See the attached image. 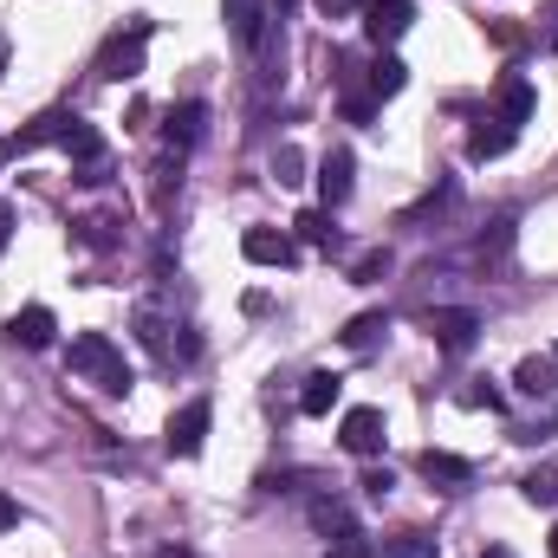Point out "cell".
Segmentation results:
<instances>
[{
    "mask_svg": "<svg viewBox=\"0 0 558 558\" xmlns=\"http://www.w3.org/2000/svg\"><path fill=\"white\" fill-rule=\"evenodd\" d=\"M312 526H318V533H344V526H357V520H351V507H344L338 494H325V500H312Z\"/></svg>",
    "mask_w": 558,
    "mask_h": 558,
    "instance_id": "cb8c5ba5",
    "label": "cell"
},
{
    "mask_svg": "<svg viewBox=\"0 0 558 558\" xmlns=\"http://www.w3.org/2000/svg\"><path fill=\"white\" fill-rule=\"evenodd\" d=\"M357 487H364V494H371V500H384V494H390V487H397V474H390V468H371V474H364V481H357Z\"/></svg>",
    "mask_w": 558,
    "mask_h": 558,
    "instance_id": "1f68e13d",
    "label": "cell"
},
{
    "mask_svg": "<svg viewBox=\"0 0 558 558\" xmlns=\"http://www.w3.org/2000/svg\"><path fill=\"white\" fill-rule=\"evenodd\" d=\"M513 384H520L526 397H553V390H558V364H553V357H520Z\"/></svg>",
    "mask_w": 558,
    "mask_h": 558,
    "instance_id": "e0dca14e",
    "label": "cell"
},
{
    "mask_svg": "<svg viewBox=\"0 0 558 558\" xmlns=\"http://www.w3.org/2000/svg\"><path fill=\"white\" fill-rule=\"evenodd\" d=\"M416 468H422V481H435V487H468V481H474V461H461V454H448V448H428Z\"/></svg>",
    "mask_w": 558,
    "mask_h": 558,
    "instance_id": "7c38bea8",
    "label": "cell"
},
{
    "mask_svg": "<svg viewBox=\"0 0 558 558\" xmlns=\"http://www.w3.org/2000/svg\"><path fill=\"white\" fill-rule=\"evenodd\" d=\"M274 7H279V13H286V7H292V0H274Z\"/></svg>",
    "mask_w": 558,
    "mask_h": 558,
    "instance_id": "7bdbcfd3",
    "label": "cell"
},
{
    "mask_svg": "<svg viewBox=\"0 0 558 558\" xmlns=\"http://www.w3.org/2000/svg\"><path fill=\"white\" fill-rule=\"evenodd\" d=\"M422 331L435 338V351L461 357V351L481 338V312H474V305H435V312H422Z\"/></svg>",
    "mask_w": 558,
    "mask_h": 558,
    "instance_id": "277c9868",
    "label": "cell"
},
{
    "mask_svg": "<svg viewBox=\"0 0 558 558\" xmlns=\"http://www.w3.org/2000/svg\"><path fill=\"white\" fill-rule=\"evenodd\" d=\"M267 20H274V13H267V0H228V26H234V39H241L247 52L267 39Z\"/></svg>",
    "mask_w": 558,
    "mask_h": 558,
    "instance_id": "8fae6325",
    "label": "cell"
},
{
    "mask_svg": "<svg viewBox=\"0 0 558 558\" xmlns=\"http://www.w3.org/2000/svg\"><path fill=\"white\" fill-rule=\"evenodd\" d=\"M351 169H357L351 149H331V156L318 162V202H325V208H344V202H351Z\"/></svg>",
    "mask_w": 558,
    "mask_h": 558,
    "instance_id": "30bf717a",
    "label": "cell"
},
{
    "mask_svg": "<svg viewBox=\"0 0 558 558\" xmlns=\"http://www.w3.org/2000/svg\"><path fill=\"white\" fill-rule=\"evenodd\" d=\"M65 371L78 377V384H92V390H105V397H124L137 377H131V364H124V351L105 338V331H78L72 338V351H65Z\"/></svg>",
    "mask_w": 558,
    "mask_h": 558,
    "instance_id": "7a4b0ae2",
    "label": "cell"
},
{
    "mask_svg": "<svg viewBox=\"0 0 558 558\" xmlns=\"http://www.w3.org/2000/svg\"><path fill=\"white\" fill-rule=\"evenodd\" d=\"M7 526H20V500H7V494H0V533H7Z\"/></svg>",
    "mask_w": 558,
    "mask_h": 558,
    "instance_id": "8d00e7d4",
    "label": "cell"
},
{
    "mask_svg": "<svg viewBox=\"0 0 558 558\" xmlns=\"http://www.w3.org/2000/svg\"><path fill=\"white\" fill-rule=\"evenodd\" d=\"M292 228H299V241H305V247H331V241H338V228H331V208H305Z\"/></svg>",
    "mask_w": 558,
    "mask_h": 558,
    "instance_id": "603a6c76",
    "label": "cell"
},
{
    "mask_svg": "<svg viewBox=\"0 0 558 558\" xmlns=\"http://www.w3.org/2000/svg\"><path fill=\"white\" fill-rule=\"evenodd\" d=\"M384 435H390V422H384V410H371V403L344 410V422H338V441H344L351 454H377V448H384Z\"/></svg>",
    "mask_w": 558,
    "mask_h": 558,
    "instance_id": "8992f818",
    "label": "cell"
},
{
    "mask_svg": "<svg viewBox=\"0 0 558 558\" xmlns=\"http://www.w3.org/2000/svg\"><path fill=\"white\" fill-rule=\"evenodd\" d=\"M553 428H558L553 416H539V422H520V428H513V441H526V448H533V441H546Z\"/></svg>",
    "mask_w": 558,
    "mask_h": 558,
    "instance_id": "d6a6232c",
    "label": "cell"
},
{
    "mask_svg": "<svg viewBox=\"0 0 558 558\" xmlns=\"http://www.w3.org/2000/svg\"><path fill=\"white\" fill-rule=\"evenodd\" d=\"M65 156H72V169H85V162H105V137H98V131H92V124H78V118H72V124H65Z\"/></svg>",
    "mask_w": 558,
    "mask_h": 558,
    "instance_id": "2e32d148",
    "label": "cell"
},
{
    "mask_svg": "<svg viewBox=\"0 0 558 558\" xmlns=\"http://www.w3.org/2000/svg\"><path fill=\"white\" fill-rule=\"evenodd\" d=\"M410 85V65L397 59V52H377V65H371V98H397Z\"/></svg>",
    "mask_w": 558,
    "mask_h": 558,
    "instance_id": "ac0fdd59",
    "label": "cell"
},
{
    "mask_svg": "<svg viewBox=\"0 0 558 558\" xmlns=\"http://www.w3.org/2000/svg\"><path fill=\"white\" fill-rule=\"evenodd\" d=\"M162 137H169L175 156H182V149H195V143L208 137V105H195V98H189V105H175V111H169V124H162Z\"/></svg>",
    "mask_w": 558,
    "mask_h": 558,
    "instance_id": "9c48e42d",
    "label": "cell"
},
{
    "mask_svg": "<svg viewBox=\"0 0 558 558\" xmlns=\"http://www.w3.org/2000/svg\"><path fill=\"white\" fill-rule=\"evenodd\" d=\"M208 422H215V410H208L202 397H195V403H182V410L169 416V435H162V441H169V454H202Z\"/></svg>",
    "mask_w": 558,
    "mask_h": 558,
    "instance_id": "52a82bcc",
    "label": "cell"
},
{
    "mask_svg": "<svg viewBox=\"0 0 558 558\" xmlns=\"http://www.w3.org/2000/svg\"><path fill=\"white\" fill-rule=\"evenodd\" d=\"M175 189H182V156L169 149V156L149 169V195H156V208H169V195H175Z\"/></svg>",
    "mask_w": 558,
    "mask_h": 558,
    "instance_id": "7402d4cb",
    "label": "cell"
},
{
    "mask_svg": "<svg viewBox=\"0 0 558 558\" xmlns=\"http://www.w3.org/2000/svg\"><path fill=\"white\" fill-rule=\"evenodd\" d=\"M338 397H344V377L312 371V377H305V390H299V410H305V416H331V410H338Z\"/></svg>",
    "mask_w": 558,
    "mask_h": 558,
    "instance_id": "4fadbf2b",
    "label": "cell"
},
{
    "mask_svg": "<svg viewBox=\"0 0 558 558\" xmlns=\"http://www.w3.org/2000/svg\"><path fill=\"white\" fill-rule=\"evenodd\" d=\"M481 558H513V553H507V546H487V553H481Z\"/></svg>",
    "mask_w": 558,
    "mask_h": 558,
    "instance_id": "ab89813d",
    "label": "cell"
},
{
    "mask_svg": "<svg viewBox=\"0 0 558 558\" xmlns=\"http://www.w3.org/2000/svg\"><path fill=\"white\" fill-rule=\"evenodd\" d=\"M149 33H156V20H131L124 33H111L105 39V52H98V78H111V85H131L143 72V46H149Z\"/></svg>",
    "mask_w": 558,
    "mask_h": 558,
    "instance_id": "3957f363",
    "label": "cell"
},
{
    "mask_svg": "<svg viewBox=\"0 0 558 558\" xmlns=\"http://www.w3.org/2000/svg\"><path fill=\"white\" fill-rule=\"evenodd\" d=\"M553 364H558V344H553Z\"/></svg>",
    "mask_w": 558,
    "mask_h": 558,
    "instance_id": "f6af8a7d",
    "label": "cell"
},
{
    "mask_svg": "<svg viewBox=\"0 0 558 558\" xmlns=\"http://www.w3.org/2000/svg\"><path fill=\"white\" fill-rule=\"evenodd\" d=\"M241 254H247L254 267H292V260H299L292 234H279V228H247V234H241Z\"/></svg>",
    "mask_w": 558,
    "mask_h": 558,
    "instance_id": "ba28073f",
    "label": "cell"
},
{
    "mask_svg": "<svg viewBox=\"0 0 558 558\" xmlns=\"http://www.w3.org/2000/svg\"><path fill=\"white\" fill-rule=\"evenodd\" d=\"M312 7H318L325 20H344V13H351V7H364V0H312Z\"/></svg>",
    "mask_w": 558,
    "mask_h": 558,
    "instance_id": "d590c367",
    "label": "cell"
},
{
    "mask_svg": "<svg viewBox=\"0 0 558 558\" xmlns=\"http://www.w3.org/2000/svg\"><path fill=\"white\" fill-rule=\"evenodd\" d=\"M384 558H441V553H435V539H428V533H403V539H390V546H384Z\"/></svg>",
    "mask_w": 558,
    "mask_h": 558,
    "instance_id": "4316f807",
    "label": "cell"
},
{
    "mask_svg": "<svg viewBox=\"0 0 558 558\" xmlns=\"http://www.w3.org/2000/svg\"><path fill=\"white\" fill-rule=\"evenodd\" d=\"M274 182L279 189H299V182H305V156H299L292 143H279L274 149Z\"/></svg>",
    "mask_w": 558,
    "mask_h": 558,
    "instance_id": "484cf974",
    "label": "cell"
},
{
    "mask_svg": "<svg viewBox=\"0 0 558 558\" xmlns=\"http://www.w3.org/2000/svg\"><path fill=\"white\" fill-rule=\"evenodd\" d=\"M410 26H416V0H364V39L377 52H390Z\"/></svg>",
    "mask_w": 558,
    "mask_h": 558,
    "instance_id": "5b68a950",
    "label": "cell"
},
{
    "mask_svg": "<svg viewBox=\"0 0 558 558\" xmlns=\"http://www.w3.org/2000/svg\"><path fill=\"white\" fill-rule=\"evenodd\" d=\"M520 494H526L533 507H558V468H533V474L520 481Z\"/></svg>",
    "mask_w": 558,
    "mask_h": 558,
    "instance_id": "d4e9b609",
    "label": "cell"
},
{
    "mask_svg": "<svg viewBox=\"0 0 558 558\" xmlns=\"http://www.w3.org/2000/svg\"><path fill=\"white\" fill-rule=\"evenodd\" d=\"M325 558H371V539H364L357 526H344V533H331V546H325Z\"/></svg>",
    "mask_w": 558,
    "mask_h": 558,
    "instance_id": "83f0119b",
    "label": "cell"
},
{
    "mask_svg": "<svg viewBox=\"0 0 558 558\" xmlns=\"http://www.w3.org/2000/svg\"><path fill=\"white\" fill-rule=\"evenodd\" d=\"M0 72H7V39H0Z\"/></svg>",
    "mask_w": 558,
    "mask_h": 558,
    "instance_id": "60d3db41",
    "label": "cell"
},
{
    "mask_svg": "<svg viewBox=\"0 0 558 558\" xmlns=\"http://www.w3.org/2000/svg\"><path fill=\"white\" fill-rule=\"evenodd\" d=\"M513 137H520V131H507V124L494 118V131L481 124V131L468 137V156H474V162H494V156H507V149H513Z\"/></svg>",
    "mask_w": 558,
    "mask_h": 558,
    "instance_id": "44dd1931",
    "label": "cell"
},
{
    "mask_svg": "<svg viewBox=\"0 0 558 558\" xmlns=\"http://www.w3.org/2000/svg\"><path fill=\"white\" fill-rule=\"evenodd\" d=\"M7 234H13V202H0V247H7Z\"/></svg>",
    "mask_w": 558,
    "mask_h": 558,
    "instance_id": "74e56055",
    "label": "cell"
},
{
    "mask_svg": "<svg viewBox=\"0 0 558 558\" xmlns=\"http://www.w3.org/2000/svg\"><path fill=\"white\" fill-rule=\"evenodd\" d=\"M553 558H558V533H553Z\"/></svg>",
    "mask_w": 558,
    "mask_h": 558,
    "instance_id": "ee69618b",
    "label": "cell"
},
{
    "mask_svg": "<svg viewBox=\"0 0 558 558\" xmlns=\"http://www.w3.org/2000/svg\"><path fill=\"white\" fill-rule=\"evenodd\" d=\"M118 228H124V221H118V215H85V221H78V241H85V247H92V254H111V247H118V241H124V234H118Z\"/></svg>",
    "mask_w": 558,
    "mask_h": 558,
    "instance_id": "ffe728a7",
    "label": "cell"
},
{
    "mask_svg": "<svg viewBox=\"0 0 558 558\" xmlns=\"http://www.w3.org/2000/svg\"><path fill=\"white\" fill-rule=\"evenodd\" d=\"M131 331H137V344L156 357V364H195V331L175 318V305L162 299V292H149V299H137V312H131Z\"/></svg>",
    "mask_w": 558,
    "mask_h": 558,
    "instance_id": "6da1fadb",
    "label": "cell"
},
{
    "mask_svg": "<svg viewBox=\"0 0 558 558\" xmlns=\"http://www.w3.org/2000/svg\"><path fill=\"white\" fill-rule=\"evenodd\" d=\"M156 558H189V553H156Z\"/></svg>",
    "mask_w": 558,
    "mask_h": 558,
    "instance_id": "b9f144b4",
    "label": "cell"
},
{
    "mask_svg": "<svg viewBox=\"0 0 558 558\" xmlns=\"http://www.w3.org/2000/svg\"><path fill=\"white\" fill-rule=\"evenodd\" d=\"M507 247H513V221H507V215H500V221H494V228H487V234H481V260H500V254H507Z\"/></svg>",
    "mask_w": 558,
    "mask_h": 558,
    "instance_id": "f1b7e54d",
    "label": "cell"
},
{
    "mask_svg": "<svg viewBox=\"0 0 558 558\" xmlns=\"http://www.w3.org/2000/svg\"><path fill=\"white\" fill-rule=\"evenodd\" d=\"M52 331H59V318H52L46 305H26V312L13 318V344H26V351H46Z\"/></svg>",
    "mask_w": 558,
    "mask_h": 558,
    "instance_id": "5bb4252c",
    "label": "cell"
},
{
    "mask_svg": "<svg viewBox=\"0 0 558 558\" xmlns=\"http://www.w3.org/2000/svg\"><path fill=\"white\" fill-rule=\"evenodd\" d=\"M546 39H553V52H558V0H553V26H546Z\"/></svg>",
    "mask_w": 558,
    "mask_h": 558,
    "instance_id": "f35d334b",
    "label": "cell"
},
{
    "mask_svg": "<svg viewBox=\"0 0 558 558\" xmlns=\"http://www.w3.org/2000/svg\"><path fill=\"white\" fill-rule=\"evenodd\" d=\"M390 331V312H357L344 325V351H377V338Z\"/></svg>",
    "mask_w": 558,
    "mask_h": 558,
    "instance_id": "d6986e66",
    "label": "cell"
},
{
    "mask_svg": "<svg viewBox=\"0 0 558 558\" xmlns=\"http://www.w3.org/2000/svg\"><path fill=\"white\" fill-rule=\"evenodd\" d=\"M72 182H85V189H98V182H111V162H85V169H72Z\"/></svg>",
    "mask_w": 558,
    "mask_h": 558,
    "instance_id": "836d02e7",
    "label": "cell"
},
{
    "mask_svg": "<svg viewBox=\"0 0 558 558\" xmlns=\"http://www.w3.org/2000/svg\"><path fill=\"white\" fill-rule=\"evenodd\" d=\"M384 274H390V254H364V260L351 267V279H357V286H371V279H384Z\"/></svg>",
    "mask_w": 558,
    "mask_h": 558,
    "instance_id": "f546056e",
    "label": "cell"
},
{
    "mask_svg": "<svg viewBox=\"0 0 558 558\" xmlns=\"http://www.w3.org/2000/svg\"><path fill=\"white\" fill-rule=\"evenodd\" d=\"M526 118H533V85L526 78H500V124L520 131Z\"/></svg>",
    "mask_w": 558,
    "mask_h": 558,
    "instance_id": "9a60e30c",
    "label": "cell"
},
{
    "mask_svg": "<svg viewBox=\"0 0 558 558\" xmlns=\"http://www.w3.org/2000/svg\"><path fill=\"white\" fill-rule=\"evenodd\" d=\"M371 111H377L371 92H344V118H351V124H371Z\"/></svg>",
    "mask_w": 558,
    "mask_h": 558,
    "instance_id": "4dcf8cb0",
    "label": "cell"
},
{
    "mask_svg": "<svg viewBox=\"0 0 558 558\" xmlns=\"http://www.w3.org/2000/svg\"><path fill=\"white\" fill-rule=\"evenodd\" d=\"M461 403H468V410H500V390H494V384H481V390H468Z\"/></svg>",
    "mask_w": 558,
    "mask_h": 558,
    "instance_id": "e575fe53",
    "label": "cell"
}]
</instances>
